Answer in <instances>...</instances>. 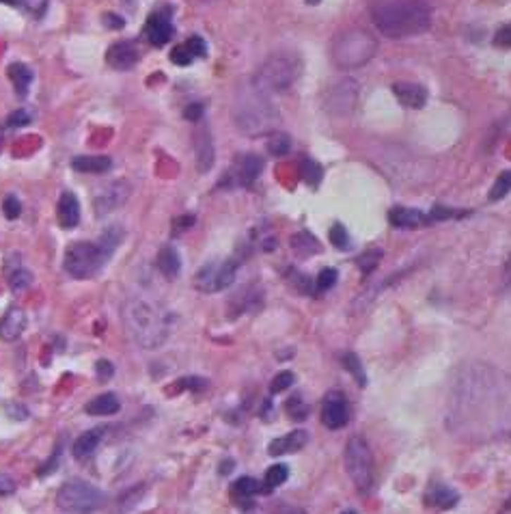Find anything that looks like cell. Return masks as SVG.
<instances>
[{
    "mask_svg": "<svg viewBox=\"0 0 511 514\" xmlns=\"http://www.w3.org/2000/svg\"><path fill=\"white\" fill-rule=\"evenodd\" d=\"M5 277H7V283L13 292H24L26 288H30L32 283V275H30V270L22 268V266H15L13 270H7L5 272Z\"/></svg>",
    "mask_w": 511,
    "mask_h": 514,
    "instance_id": "31",
    "label": "cell"
},
{
    "mask_svg": "<svg viewBox=\"0 0 511 514\" xmlns=\"http://www.w3.org/2000/svg\"><path fill=\"white\" fill-rule=\"evenodd\" d=\"M119 408H121V402L115 393H99L95 396L93 400L87 402L84 410L89 415H115L119 413Z\"/></svg>",
    "mask_w": 511,
    "mask_h": 514,
    "instance_id": "26",
    "label": "cell"
},
{
    "mask_svg": "<svg viewBox=\"0 0 511 514\" xmlns=\"http://www.w3.org/2000/svg\"><path fill=\"white\" fill-rule=\"evenodd\" d=\"M346 469L354 487L360 493H369L373 487V456L362 436H352L346 445Z\"/></svg>",
    "mask_w": 511,
    "mask_h": 514,
    "instance_id": "8",
    "label": "cell"
},
{
    "mask_svg": "<svg viewBox=\"0 0 511 514\" xmlns=\"http://www.w3.org/2000/svg\"><path fill=\"white\" fill-rule=\"evenodd\" d=\"M0 3H5V5H11V7H18V0H0Z\"/></svg>",
    "mask_w": 511,
    "mask_h": 514,
    "instance_id": "57",
    "label": "cell"
},
{
    "mask_svg": "<svg viewBox=\"0 0 511 514\" xmlns=\"http://www.w3.org/2000/svg\"><path fill=\"white\" fill-rule=\"evenodd\" d=\"M104 24L108 28H113V30H119V28L125 26V20L121 16H117V13H104Z\"/></svg>",
    "mask_w": 511,
    "mask_h": 514,
    "instance_id": "54",
    "label": "cell"
},
{
    "mask_svg": "<svg viewBox=\"0 0 511 514\" xmlns=\"http://www.w3.org/2000/svg\"><path fill=\"white\" fill-rule=\"evenodd\" d=\"M7 76H9V80L13 82L18 95H26V93H28V87H30V82H32V72H30V67H26L24 63H11V65L7 67Z\"/></svg>",
    "mask_w": 511,
    "mask_h": 514,
    "instance_id": "28",
    "label": "cell"
},
{
    "mask_svg": "<svg viewBox=\"0 0 511 514\" xmlns=\"http://www.w3.org/2000/svg\"><path fill=\"white\" fill-rule=\"evenodd\" d=\"M132 195V186L130 182L125 180H115L111 182L108 186L101 188L97 195H95V201H93V210H95V216L97 219H104L108 214H113L115 210H119L121 205L130 199Z\"/></svg>",
    "mask_w": 511,
    "mask_h": 514,
    "instance_id": "11",
    "label": "cell"
},
{
    "mask_svg": "<svg viewBox=\"0 0 511 514\" xmlns=\"http://www.w3.org/2000/svg\"><path fill=\"white\" fill-rule=\"evenodd\" d=\"M291 281H294V286H296V288H298V290H300L302 294H304V292H306V294H309V292H311V288H313V283H311V279H309V277H304V275H302V272H294V277H291Z\"/></svg>",
    "mask_w": 511,
    "mask_h": 514,
    "instance_id": "51",
    "label": "cell"
},
{
    "mask_svg": "<svg viewBox=\"0 0 511 514\" xmlns=\"http://www.w3.org/2000/svg\"><path fill=\"white\" fill-rule=\"evenodd\" d=\"M287 477H289V467L287 465H272L267 471H265V477H263V487L265 491H272V489H277L281 487L283 482H287Z\"/></svg>",
    "mask_w": 511,
    "mask_h": 514,
    "instance_id": "32",
    "label": "cell"
},
{
    "mask_svg": "<svg viewBox=\"0 0 511 514\" xmlns=\"http://www.w3.org/2000/svg\"><path fill=\"white\" fill-rule=\"evenodd\" d=\"M265 149H267V154H272V156H285V154H289V149H291V139H289V134H285V132H277V134H272L270 139H267V143H265Z\"/></svg>",
    "mask_w": 511,
    "mask_h": 514,
    "instance_id": "33",
    "label": "cell"
},
{
    "mask_svg": "<svg viewBox=\"0 0 511 514\" xmlns=\"http://www.w3.org/2000/svg\"><path fill=\"white\" fill-rule=\"evenodd\" d=\"M336 279H339V272L334 268H324L320 275H317V279H315L317 292H328L330 288H334Z\"/></svg>",
    "mask_w": 511,
    "mask_h": 514,
    "instance_id": "40",
    "label": "cell"
},
{
    "mask_svg": "<svg viewBox=\"0 0 511 514\" xmlns=\"http://www.w3.org/2000/svg\"><path fill=\"white\" fill-rule=\"evenodd\" d=\"M203 115H206V106H203L201 102H192V104H188L184 109V119H188V121H201Z\"/></svg>",
    "mask_w": 511,
    "mask_h": 514,
    "instance_id": "49",
    "label": "cell"
},
{
    "mask_svg": "<svg viewBox=\"0 0 511 514\" xmlns=\"http://www.w3.org/2000/svg\"><path fill=\"white\" fill-rule=\"evenodd\" d=\"M113 166V160L108 156H76L72 158V169L78 171V173H106V171Z\"/></svg>",
    "mask_w": 511,
    "mask_h": 514,
    "instance_id": "25",
    "label": "cell"
},
{
    "mask_svg": "<svg viewBox=\"0 0 511 514\" xmlns=\"http://www.w3.org/2000/svg\"><path fill=\"white\" fill-rule=\"evenodd\" d=\"M350 422V406L341 391H328L322 402V424L328 430H339Z\"/></svg>",
    "mask_w": 511,
    "mask_h": 514,
    "instance_id": "12",
    "label": "cell"
},
{
    "mask_svg": "<svg viewBox=\"0 0 511 514\" xmlns=\"http://www.w3.org/2000/svg\"><path fill=\"white\" fill-rule=\"evenodd\" d=\"M156 266H158L160 275H162L164 279H168V281L177 279L179 270H182V259H179V253L175 251V247H170V245L162 247V249L158 251Z\"/></svg>",
    "mask_w": 511,
    "mask_h": 514,
    "instance_id": "24",
    "label": "cell"
},
{
    "mask_svg": "<svg viewBox=\"0 0 511 514\" xmlns=\"http://www.w3.org/2000/svg\"><path fill=\"white\" fill-rule=\"evenodd\" d=\"M261 171H263L261 156H257V154H244V156H240V158H237V162H235L237 184L253 186L257 182V178L261 176Z\"/></svg>",
    "mask_w": 511,
    "mask_h": 514,
    "instance_id": "20",
    "label": "cell"
},
{
    "mask_svg": "<svg viewBox=\"0 0 511 514\" xmlns=\"http://www.w3.org/2000/svg\"><path fill=\"white\" fill-rule=\"evenodd\" d=\"M26 329V314L22 307H9L7 314L0 318V339L3 341H15Z\"/></svg>",
    "mask_w": 511,
    "mask_h": 514,
    "instance_id": "19",
    "label": "cell"
},
{
    "mask_svg": "<svg viewBox=\"0 0 511 514\" xmlns=\"http://www.w3.org/2000/svg\"><path fill=\"white\" fill-rule=\"evenodd\" d=\"M121 240H123V229H121L119 225H108L104 231H101L97 245L101 247V251H104V253L111 257V255L119 249Z\"/></svg>",
    "mask_w": 511,
    "mask_h": 514,
    "instance_id": "30",
    "label": "cell"
},
{
    "mask_svg": "<svg viewBox=\"0 0 511 514\" xmlns=\"http://www.w3.org/2000/svg\"><path fill=\"white\" fill-rule=\"evenodd\" d=\"M302 63L294 52H275L270 54L253 78V87L265 95L287 91L300 76Z\"/></svg>",
    "mask_w": 511,
    "mask_h": 514,
    "instance_id": "4",
    "label": "cell"
},
{
    "mask_svg": "<svg viewBox=\"0 0 511 514\" xmlns=\"http://www.w3.org/2000/svg\"><path fill=\"white\" fill-rule=\"evenodd\" d=\"M198 3H216V0H198Z\"/></svg>",
    "mask_w": 511,
    "mask_h": 514,
    "instance_id": "59",
    "label": "cell"
},
{
    "mask_svg": "<svg viewBox=\"0 0 511 514\" xmlns=\"http://www.w3.org/2000/svg\"><path fill=\"white\" fill-rule=\"evenodd\" d=\"M141 52L132 42H115L106 50V63L113 70H132V67L139 63Z\"/></svg>",
    "mask_w": 511,
    "mask_h": 514,
    "instance_id": "14",
    "label": "cell"
},
{
    "mask_svg": "<svg viewBox=\"0 0 511 514\" xmlns=\"http://www.w3.org/2000/svg\"><path fill=\"white\" fill-rule=\"evenodd\" d=\"M95 374H97V379H99V381H111V379H113V374H115V367H113L111 361L99 359V361L95 363Z\"/></svg>",
    "mask_w": 511,
    "mask_h": 514,
    "instance_id": "48",
    "label": "cell"
},
{
    "mask_svg": "<svg viewBox=\"0 0 511 514\" xmlns=\"http://www.w3.org/2000/svg\"><path fill=\"white\" fill-rule=\"evenodd\" d=\"M509 192H511V169L503 171V173L496 178V182L492 184V190H490L488 199H490V201H500V199H505Z\"/></svg>",
    "mask_w": 511,
    "mask_h": 514,
    "instance_id": "36",
    "label": "cell"
},
{
    "mask_svg": "<svg viewBox=\"0 0 511 514\" xmlns=\"http://www.w3.org/2000/svg\"><path fill=\"white\" fill-rule=\"evenodd\" d=\"M376 39L365 30H348L332 44V61L341 70H358L376 54Z\"/></svg>",
    "mask_w": 511,
    "mask_h": 514,
    "instance_id": "5",
    "label": "cell"
},
{
    "mask_svg": "<svg viewBox=\"0 0 511 514\" xmlns=\"http://www.w3.org/2000/svg\"><path fill=\"white\" fill-rule=\"evenodd\" d=\"M291 247L300 257H309L313 253H320V243L315 240V235H311L309 231H300L291 238Z\"/></svg>",
    "mask_w": 511,
    "mask_h": 514,
    "instance_id": "29",
    "label": "cell"
},
{
    "mask_svg": "<svg viewBox=\"0 0 511 514\" xmlns=\"http://www.w3.org/2000/svg\"><path fill=\"white\" fill-rule=\"evenodd\" d=\"M304 3H306V5H320L322 0H304Z\"/></svg>",
    "mask_w": 511,
    "mask_h": 514,
    "instance_id": "58",
    "label": "cell"
},
{
    "mask_svg": "<svg viewBox=\"0 0 511 514\" xmlns=\"http://www.w3.org/2000/svg\"><path fill=\"white\" fill-rule=\"evenodd\" d=\"M237 259H214L201 266L192 279V286L203 294H216L233 286L237 275Z\"/></svg>",
    "mask_w": 511,
    "mask_h": 514,
    "instance_id": "9",
    "label": "cell"
},
{
    "mask_svg": "<svg viewBox=\"0 0 511 514\" xmlns=\"http://www.w3.org/2000/svg\"><path fill=\"white\" fill-rule=\"evenodd\" d=\"M104 436H106V428H104V426H97V428H91V430L82 432V434L74 441V445H72V454H74V458H76V460H84V458L93 456L95 450L99 448L101 439H104Z\"/></svg>",
    "mask_w": 511,
    "mask_h": 514,
    "instance_id": "21",
    "label": "cell"
},
{
    "mask_svg": "<svg viewBox=\"0 0 511 514\" xmlns=\"http://www.w3.org/2000/svg\"><path fill=\"white\" fill-rule=\"evenodd\" d=\"M328 235H330L332 247H336L339 251H348L350 249V233H348V229L341 225V223H334L330 227Z\"/></svg>",
    "mask_w": 511,
    "mask_h": 514,
    "instance_id": "37",
    "label": "cell"
},
{
    "mask_svg": "<svg viewBox=\"0 0 511 514\" xmlns=\"http://www.w3.org/2000/svg\"><path fill=\"white\" fill-rule=\"evenodd\" d=\"M393 93L408 109H423L427 104V89L419 82H395Z\"/></svg>",
    "mask_w": 511,
    "mask_h": 514,
    "instance_id": "18",
    "label": "cell"
},
{
    "mask_svg": "<svg viewBox=\"0 0 511 514\" xmlns=\"http://www.w3.org/2000/svg\"><path fill=\"white\" fill-rule=\"evenodd\" d=\"M431 5L425 0H380L371 7V20L391 39L417 37L431 26Z\"/></svg>",
    "mask_w": 511,
    "mask_h": 514,
    "instance_id": "2",
    "label": "cell"
},
{
    "mask_svg": "<svg viewBox=\"0 0 511 514\" xmlns=\"http://www.w3.org/2000/svg\"><path fill=\"white\" fill-rule=\"evenodd\" d=\"M341 363H343V367L354 376V379L358 381V385L360 387H365L367 385V374H365V367H362V363H360V359L354 355V353H346L343 357H341Z\"/></svg>",
    "mask_w": 511,
    "mask_h": 514,
    "instance_id": "35",
    "label": "cell"
},
{
    "mask_svg": "<svg viewBox=\"0 0 511 514\" xmlns=\"http://www.w3.org/2000/svg\"><path fill=\"white\" fill-rule=\"evenodd\" d=\"M194 152H196V169L198 173H208L214 166V143L208 128H198L194 134Z\"/></svg>",
    "mask_w": 511,
    "mask_h": 514,
    "instance_id": "17",
    "label": "cell"
},
{
    "mask_svg": "<svg viewBox=\"0 0 511 514\" xmlns=\"http://www.w3.org/2000/svg\"><path fill=\"white\" fill-rule=\"evenodd\" d=\"M104 493L84 479H70L56 493V506L63 512H93L104 503Z\"/></svg>",
    "mask_w": 511,
    "mask_h": 514,
    "instance_id": "7",
    "label": "cell"
},
{
    "mask_svg": "<svg viewBox=\"0 0 511 514\" xmlns=\"http://www.w3.org/2000/svg\"><path fill=\"white\" fill-rule=\"evenodd\" d=\"M279 119V111L272 106L265 93L257 91L255 87L244 91V97L235 104V126L248 136H259L275 128Z\"/></svg>",
    "mask_w": 511,
    "mask_h": 514,
    "instance_id": "3",
    "label": "cell"
},
{
    "mask_svg": "<svg viewBox=\"0 0 511 514\" xmlns=\"http://www.w3.org/2000/svg\"><path fill=\"white\" fill-rule=\"evenodd\" d=\"M300 169H302V180H304L306 184H309V186L315 188V186L322 182L324 171H322V166H320L315 160H311V158H302Z\"/></svg>",
    "mask_w": 511,
    "mask_h": 514,
    "instance_id": "34",
    "label": "cell"
},
{
    "mask_svg": "<svg viewBox=\"0 0 511 514\" xmlns=\"http://www.w3.org/2000/svg\"><path fill=\"white\" fill-rule=\"evenodd\" d=\"M56 219H58V225L63 229H74V227H78V223H80V203H78V197L74 192L65 190L58 197Z\"/></svg>",
    "mask_w": 511,
    "mask_h": 514,
    "instance_id": "15",
    "label": "cell"
},
{
    "mask_svg": "<svg viewBox=\"0 0 511 514\" xmlns=\"http://www.w3.org/2000/svg\"><path fill=\"white\" fill-rule=\"evenodd\" d=\"M261 491H265V487L259 482V479L248 477V475L237 477L235 482L231 484V497H233V501H235L237 506H242V508L253 506L251 497H255V495L261 493Z\"/></svg>",
    "mask_w": 511,
    "mask_h": 514,
    "instance_id": "22",
    "label": "cell"
},
{
    "mask_svg": "<svg viewBox=\"0 0 511 514\" xmlns=\"http://www.w3.org/2000/svg\"><path fill=\"white\" fill-rule=\"evenodd\" d=\"M182 385L190 391H201V389H206V381L201 379V376H186V379L182 381Z\"/></svg>",
    "mask_w": 511,
    "mask_h": 514,
    "instance_id": "53",
    "label": "cell"
},
{
    "mask_svg": "<svg viewBox=\"0 0 511 514\" xmlns=\"http://www.w3.org/2000/svg\"><path fill=\"white\" fill-rule=\"evenodd\" d=\"M380 259H382V251H380V249H371V251L362 253V255L356 259V264H358V268L362 270V275H371V272L378 268Z\"/></svg>",
    "mask_w": 511,
    "mask_h": 514,
    "instance_id": "38",
    "label": "cell"
},
{
    "mask_svg": "<svg viewBox=\"0 0 511 514\" xmlns=\"http://www.w3.org/2000/svg\"><path fill=\"white\" fill-rule=\"evenodd\" d=\"M18 7H24L28 13H32V18H42L46 13L48 0H18Z\"/></svg>",
    "mask_w": 511,
    "mask_h": 514,
    "instance_id": "44",
    "label": "cell"
},
{
    "mask_svg": "<svg viewBox=\"0 0 511 514\" xmlns=\"http://www.w3.org/2000/svg\"><path fill=\"white\" fill-rule=\"evenodd\" d=\"M341 514H356L354 510H348V512H341Z\"/></svg>",
    "mask_w": 511,
    "mask_h": 514,
    "instance_id": "60",
    "label": "cell"
},
{
    "mask_svg": "<svg viewBox=\"0 0 511 514\" xmlns=\"http://www.w3.org/2000/svg\"><path fill=\"white\" fill-rule=\"evenodd\" d=\"M186 46H188V50L192 52V56H194V59H203V56L208 54V44L203 42L198 35L190 37V39L186 42Z\"/></svg>",
    "mask_w": 511,
    "mask_h": 514,
    "instance_id": "47",
    "label": "cell"
},
{
    "mask_svg": "<svg viewBox=\"0 0 511 514\" xmlns=\"http://www.w3.org/2000/svg\"><path fill=\"white\" fill-rule=\"evenodd\" d=\"M496 48H511V24H505L496 30V35L492 39Z\"/></svg>",
    "mask_w": 511,
    "mask_h": 514,
    "instance_id": "46",
    "label": "cell"
},
{
    "mask_svg": "<svg viewBox=\"0 0 511 514\" xmlns=\"http://www.w3.org/2000/svg\"><path fill=\"white\" fill-rule=\"evenodd\" d=\"M58 456H61V450L56 452V456H52L50 460H46V463H44V467H39V469H37V473H39V475H48L52 469H56V467H58Z\"/></svg>",
    "mask_w": 511,
    "mask_h": 514,
    "instance_id": "56",
    "label": "cell"
},
{
    "mask_svg": "<svg viewBox=\"0 0 511 514\" xmlns=\"http://www.w3.org/2000/svg\"><path fill=\"white\" fill-rule=\"evenodd\" d=\"M170 11H173L170 7L158 9V11H153V13L147 18V22H145L143 37H145L151 46H156V48L168 44L170 37H173V32H175V28H173V20H170Z\"/></svg>",
    "mask_w": 511,
    "mask_h": 514,
    "instance_id": "13",
    "label": "cell"
},
{
    "mask_svg": "<svg viewBox=\"0 0 511 514\" xmlns=\"http://www.w3.org/2000/svg\"><path fill=\"white\" fill-rule=\"evenodd\" d=\"M28 123H30V113L24 111V109L11 113L9 119H7V126H11V128H20V126H28Z\"/></svg>",
    "mask_w": 511,
    "mask_h": 514,
    "instance_id": "50",
    "label": "cell"
},
{
    "mask_svg": "<svg viewBox=\"0 0 511 514\" xmlns=\"http://www.w3.org/2000/svg\"><path fill=\"white\" fill-rule=\"evenodd\" d=\"M389 221L393 227H399V229H417V227H423V225H429V219L427 214H423L421 210H415V208H393L389 212Z\"/></svg>",
    "mask_w": 511,
    "mask_h": 514,
    "instance_id": "23",
    "label": "cell"
},
{
    "mask_svg": "<svg viewBox=\"0 0 511 514\" xmlns=\"http://www.w3.org/2000/svg\"><path fill=\"white\" fill-rule=\"evenodd\" d=\"M121 316L132 339L145 350L160 348L175 329V316L166 305L145 294L127 298Z\"/></svg>",
    "mask_w": 511,
    "mask_h": 514,
    "instance_id": "1",
    "label": "cell"
},
{
    "mask_svg": "<svg viewBox=\"0 0 511 514\" xmlns=\"http://www.w3.org/2000/svg\"><path fill=\"white\" fill-rule=\"evenodd\" d=\"M455 216H464V214L447 208V205H434L431 212L427 214L429 223H442V221H449V219H455Z\"/></svg>",
    "mask_w": 511,
    "mask_h": 514,
    "instance_id": "42",
    "label": "cell"
},
{
    "mask_svg": "<svg viewBox=\"0 0 511 514\" xmlns=\"http://www.w3.org/2000/svg\"><path fill=\"white\" fill-rule=\"evenodd\" d=\"M285 408H287V413H289L291 420H306V415H309V406H306V404L302 402L300 396H294V398L285 404Z\"/></svg>",
    "mask_w": 511,
    "mask_h": 514,
    "instance_id": "41",
    "label": "cell"
},
{
    "mask_svg": "<svg viewBox=\"0 0 511 514\" xmlns=\"http://www.w3.org/2000/svg\"><path fill=\"white\" fill-rule=\"evenodd\" d=\"M294 383H296L294 372H281V374L275 376V379H272V383H270V393H272V396H277V393L289 389Z\"/></svg>",
    "mask_w": 511,
    "mask_h": 514,
    "instance_id": "39",
    "label": "cell"
},
{
    "mask_svg": "<svg viewBox=\"0 0 511 514\" xmlns=\"http://www.w3.org/2000/svg\"><path fill=\"white\" fill-rule=\"evenodd\" d=\"M458 493L451 491L449 487H442V484H434L427 493H425V503L427 506H434V508H453L458 503Z\"/></svg>",
    "mask_w": 511,
    "mask_h": 514,
    "instance_id": "27",
    "label": "cell"
},
{
    "mask_svg": "<svg viewBox=\"0 0 511 514\" xmlns=\"http://www.w3.org/2000/svg\"><path fill=\"white\" fill-rule=\"evenodd\" d=\"M108 262V255L97 243H74L67 247L63 268L74 279H91Z\"/></svg>",
    "mask_w": 511,
    "mask_h": 514,
    "instance_id": "6",
    "label": "cell"
},
{
    "mask_svg": "<svg viewBox=\"0 0 511 514\" xmlns=\"http://www.w3.org/2000/svg\"><path fill=\"white\" fill-rule=\"evenodd\" d=\"M309 443V434L306 430H291L279 439H275L267 445V454L270 456H285V454H296L300 452L304 445Z\"/></svg>",
    "mask_w": 511,
    "mask_h": 514,
    "instance_id": "16",
    "label": "cell"
},
{
    "mask_svg": "<svg viewBox=\"0 0 511 514\" xmlns=\"http://www.w3.org/2000/svg\"><path fill=\"white\" fill-rule=\"evenodd\" d=\"M3 212H5V216H7L9 221H15V219L22 214L20 199H18V197H13V195L5 197V201H3Z\"/></svg>",
    "mask_w": 511,
    "mask_h": 514,
    "instance_id": "45",
    "label": "cell"
},
{
    "mask_svg": "<svg viewBox=\"0 0 511 514\" xmlns=\"http://www.w3.org/2000/svg\"><path fill=\"white\" fill-rule=\"evenodd\" d=\"M356 97H358V85L352 78H343V80L334 82L326 91L324 106L328 113L341 117V115L352 113V109L356 106Z\"/></svg>",
    "mask_w": 511,
    "mask_h": 514,
    "instance_id": "10",
    "label": "cell"
},
{
    "mask_svg": "<svg viewBox=\"0 0 511 514\" xmlns=\"http://www.w3.org/2000/svg\"><path fill=\"white\" fill-rule=\"evenodd\" d=\"M507 506H509V508H511V499H509V503H507Z\"/></svg>",
    "mask_w": 511,
    "mask_h": 514,
    "instance_id": "61",
    "label": "cell"
},
{
    "mask_svg": "<svg viewBox=\"0 0 511 514\" xmlns=\"http://www.w3.org/2000/svg\"><path fill=\"white\" fill-rule=\"evenodd\" d=\"M13 491H15V482H13V479L9 475H5V473H0V495H9Z\"/></svg>",
    "mask_w": 511,
    "mask_h": 514,
    "instance_id": "55",
    "label": "cell"
},
{
    "mask_svg": "<svg viewBox=\"0 0 511 514\" xmlns=\"http://www.w3.org/2000/svg\"><path fill=\"white\" fill-rule=\"evenodd\" d=\"M170 61H173L175 65H179V67H188L194 61V56H192V52L188 50L186 44H179V46H175L173 50H170Z\"/></svg>",
    "mask_w": 511,
    "mask_h": 514,
    "instance_id": "43",
    "label": "cell"
},
{
    "mask_svg": "<svg viewBox=\"0 0 511 514\" xmlns=\"http://www.w3.org/2000/svg\"><path fill=\"white\" fill-rule=\"evenodd\" d=\"M192 225H194V216H192V214L177 216V219L173 221V233L177 235V233H182L184 229H190Z\"/></svg>",
    "mask_w": 511,
    "mask_h": 514,
    "instance_id": "52",
    "label": "cell"
}]
</instances>
